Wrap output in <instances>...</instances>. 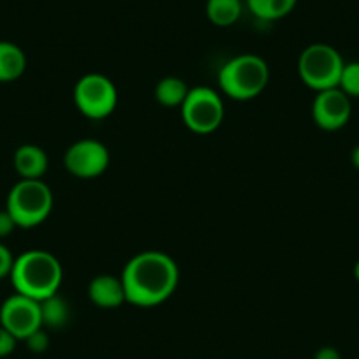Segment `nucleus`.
Instances as JSON below:
<instances>
[{
	"mask_svg": "<svg viewBox=\"0 0 359 359\" xmlns=\"http://www.w3.org/2000/svg\"><path fill=\"white\" fill-rule=\"evenodd\" d=\"M269 67L259 55L243 53L220 67L219 86L233 101H250L268 86Z\"/></svg>",
	"mask_w": 359,
	"mask_h": 359,
	"instance_id": "3",
	"label": "nucleus"
},
{
	"mask_svg": "<svg viewBox=\"0 0 359 359\" xmlns=\"http://www.w3.org/2000/svg\"><path fill=\"white\" fill-rule=\"evenodd\" d=\"M354 277H355V280L359 282V261L355 262V266H354Z\"/></svg>",
	"mask_w": 359,
	"mask_h": 359,
	"instance_id": "25",
	"label": "nucleus"
},
{
	"mask_svg": "<svg viewBox=\"0 0 359 359\" xmlns=\"http://www.w3.org/2000/svg\"><path fill=\"white\" fill-rule=\"evenodd\" d=\"M16 257L13 255V252L4 243H0V280L6 277H11Z\"/></svg>",
	"mask_w": 359,
	"mask_h": 359,
	"instance_id": "20",
	"label": "nucleus"
},
{
	"mask_svg": "<svg viewBox=\"0 0 359 359\" xmlns=\"http://www.w3.org/2000/svg\"><path fill=\"white\" fill-rule=\"evenodd\" d=\"M16 222L8 210H0V240L8 238L16 229Z\"/></svg>",
	"mask_w": 359,
	"mask_h": 359,
	"instance_id": "22",
	"label": "nucleus"
},
{
	"mask_svg": "<svg viewBox=\"0 0 359 359\" xmlns=\"http://www.w3.org/2000/svg\"><path fill=\"white\" fill-rule=\"evenodd\" d=\"M189 130L196 134H210L224 122V101L219 92L210 86H194L189 90L180 108Z\"/></svg>",
	"mask_w": 359,
	"mask_h": 359,
	"instance_id": "7",
	"label": "nucleus"
},
{
	"mask_svg": "<svg viewBox=\"0 0 359 359\" xmlns=\"http://www.w3.org/2000/svg\"><path fill=\"white\" fill-rule=\"evenodd\" d=\"M109 150L97 140H79L67 148L64 155V165L72 176L81 180L97 178L108 169Z\"/></svg>",
	"mask_w": 359,
	"mask_h": 359,
	"instance_id": "8",
	"label": "nucleus"
},
{
	"mask_svg": "<svg viewBox=\"0 0 359 359\" xmlns=\"http://www.w3.org/2000/svg\"><path fill=\"white\" fill-rule=\"evenodd\" d=\"M352 115V102L340 88L317 92L312 102V118L319 129L333 133L344 129Z\"/></svg>",
	"mask_w": 359,
	"mask_h": 359,
	"instance_id": "10",
	"label": "nucleus"
},
{
	"mask_svg": "<svg viewBox=\"0 0 359 359\" xmlns=\"http://www.w3.org/2000/svg\"><path fill=\"white\" fill-rule=\"evenodd\" d=\"M351 161H352V165H354V168L359 171V144L358 147H354V150H352Z\"/></svg>",
	"mask_w": 359,
	"mask_h": 359,
	"instance_id": "24",
	"label": "nucleus"
},
{
	"mask_svg": "<svg viewBox=\"0 0 359 359\" xmlns=\"http://www.w3.org/2000/svg\"><path fill=\"white\" fill-rule=\"evenodd\" d=\"M6 210L13 215L16 226L30 229L50 217L53 192L43 180H20L9 192Z\"/></svg>",
	"mask_w": 359,
	"mask_h": 359,
	"instance_id": "4",
	"label": "nucleus"
},
{
	"mask_svg": "<svg viewBox=\"0 0 359 359\" xmlns=\"http://www.w3.org/2000/svg\"><path fill=\"white\" fill-rule=\"evenodd\" d=\"M16 344H18V340L4 326H0V359L11 355L15 352Z\"/></svg>",
	"mask_w": 359,
	"mask_h": 359,
	"instance_id": "21",
	"label": "nucleus"
},
{
	"mask_svg": "<svg viewBox=\"0 0 359 359\" xmlns=\"http://www.w3.org/2000/svg\"><path fill=\"white\" fill-rule=\"evenodd\" d=\"M187 83L176 76H165L155 86V99L165 108H182L189 94Z\"/></svg>",
	"mask_w": 359,
	"mask_h": 359,
	"instance_id": "15",
	"label": "nucleus"
},
{
	"mask_svg": "<svg viewBox=\"0 0 359 359\" xmlns=\"http://www.w3.org/2000/svg\"><path fill=\"white\" fill-rule=\"evenodd\" d=\"M23 341H25L27 348H29L30 352H34V354H43V352H46L48 347H50V334L46 333L44 327H41V330L29 334Z\"/></svg>",
	"mask_w": 359,
	"mask_h": 359,
	"instance_id": "19",
	"label": "nucleus"
},
{
	"mask_svg": "<svg viewBox=\"0 0 359 359\" xmlns=\"http://www.w3.org/2000/svg\"><path fill=\"white\" fill-rule=\"evenodd\" d=\"M338 88L351 99L359 97V62H348L344 65Z\"/></svg>",
	"mask_w": 359,
	"mask_h": 359,
	"instance_id": "18",
	"label": "nucleus"
},
{
	"mask_svg": "<svg viewBox=\"0 0 359 359\" xmlns=\"http://www.w3.org/2000/svg\"><path fill=\"white\" fill-rule=\"evenodd\" d=\"M345 62L333 46L316 43L302 51L298 60V72L302 81L316 92L337 88L340 83Z\"/></svg>",
	"mask_w": 359,
	"mask_h": 359,
	"instance_id": "5",
	"label": "nucleus"
},
{
	"mask_svg": "<svg viewBox=\"0 0 359 359\" xmlns=\"http://www.w3.org/2000/svg\"><path fill=\"white\" fill-rule=\"evenodd\" d=\"M243 2L241 0H208L206 16L215 27H231L241 18Z\"/></svg>",
	"mask_w": 359,
	"mask_h": 359,
	"instance_id": "17",
	"label": "nucleus"
},
{
	"mask_svg": "<svg viewBox=\"0 0 359 359\" xmlns=\"http://www.w3.org/2000/svg\"><path fill=\"white\" fill-rule=\"evenodd\" d=\"M313 359H341V354L338 352V348L327 345V347H320L313 355Z\"/></svg>",
	"mask_w": 359,
	"mask_h": 359,
	"instance_id": "23",
	"label": "nucleus"
},
{
	"mask_svg": "<svg viewBox=\"0 0 359 359\" xmlns=\"http://www.w3.org/2000/svg\"><path fill=\"white\" fill-rule=\"evenodd\" d=\"M0 326H4L16 340H25L29 334L43 327L41 303L15 292L0 306Z\"/></svg>",
	"mask_w": 359,
	"mask_h": 359,
	"instance_id": "9",
	"label": "nucleus"
},
{
	"mask_svg": "<svg viewBox=\"0 0 359 359\" xmlns=\"http://www.w3.org/2000/svg\"><path fill=\"white\" fill-rule=\"evenodd\" d=\"M13 162L22 180H41L48 171V155L37 144H22L15 151Z\"/></svg>",
	"mask_w": 359,
	"mask_h": 359,
	"instance_id": "12",
	"label": "nucleus"
},
{
	"mask_svg": "<svg viewBox=\"0 0 359 359\" xmlns=\"http://www.w3.org/2000/svg\"><path fill=\"white\" fill-rule=\"evenodd\" d=\"M252 15L264 22L282 20L294 11L298 0H245Z\"/></svg>",
	"mask_w": 359,
	"mask_h": 359,
	"instance_id": "16",
	"label": "nucleus"
},
{
	"mask_svg": "<svg viewBox=\"0 0 359 359\" xmlns=\"http://www.w3.org/2000/svg\"><path fill=\"white\" fill-rule=\"evenodd\" d=\"M27 69V55L18 44L0 41V83L16 81Z\"/></svg>",
	"mask_w": 359,
	"mask_h": 359,
	"instance_id": "13",
	"label": "nucleus"
},
{
	"mask_svg": "<svg viewBox=\"0 0 359 359\" xmlns=\"http://www.w3.org/2000/svg\"><path fill=\"white\" fill-rule=\"evenodd\" d=\"M41 303V319H43V327L48 330H62L71 320V305L67 299L62 298L60 294H53L50 298L43 299Z\"/></svg>",
	"mask_w": 359,
	"mask_h": 359,
	"instance_id": "14",
	"label": "nucleus"
},
{
	"mask_svg": "<svg viewBox=\"0 0 359 359\" xmlns=\"http://www.w3.org/2000/svg\"><path fill=\"white\" fill-rule=\"evenodd\" d=\"M62 264L51 252L34 250L23 252L15 261L11 271V282L16 292L36 302L57 294L62 285Z\"/></svg>",
	"mask_w": 359,
	"mask_h": 359,
	"instance_id": "2",
	"label": "nucleus"
},
{
	"mask_svg": "<svg viewBox=\"0 0 359 359\" xmlns=\"http://www.w3.org/2000/svg\"><path fill=\"white\" fill-rule=\"evenodd\" d=\"M88 298L99 309H118L127 303L122 278L115 275H97L88 284Z\"/></svg>",
	"mask_w": 359,
	"mask_h": 359,
	"instance_id": "11",
	"label": "nucleus"
},
{
	"mask_svg": "<svg viewBox=\"0 0 359 359\" xmlns=\"http://www.w3.org/2000/svg\"><path fill=\"white\" fill-rule=\"evenodd\" d=\"M127 303L151 309L168 302L180 282L178 264L161 250H144L134 255L122 271Z\"/></svg>",
	"mask_w": 359,
	"mask_h": 359,
	"instance_id": "1",
	"label": "nucleus"
},
{
	"mask_svg": "<svg viewBox=\"0 0 359 359\" xmlns=\"http://www.w3.org/2000/svg\"><path fill=\"white\" fill-rule=\"evenodd\" d=\"M74 104L83 116L90 120H104L118 104V92L108 76L90 72L81 76L74 86Z\"/></svg>",
	"mask_w": 359,
	"mask_h": 359,
	"instance_id": "6",
	"label": "nucleus"
}]
</instances>
